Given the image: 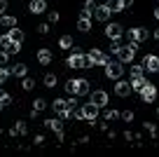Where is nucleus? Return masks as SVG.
Masks as SVG:
<instances>
[{"instance_id": "nucleus-34", "label": "nucleus", "mask_w": 159, "mask_h": 157, "mask_svg": "<svg viewBox=\"0 0 159 157\" xmlns=\"http://www.w3.org/2000/svg\"><path fill=\"white\" fill-rule=\"evenodd\" d=\"M145 70H143V66H134L131 68V78H138V75H143Z\"/></svg>"}, {"instance_id": "nucleus-25", "label": "nucleus", "mask_w": 159, "mask_h": 157, "mask_svg": "<svg viewBox=\"0 0 159 157\" xmlns=\"http://www.w3.org/2000/svg\"><path fill=\"white\" fill-rule=\"evenodd\" d=\"M105 5L110 7V12H122V10H124V5H122V0H108Z\"/></svg>"}, {"instance_id": "nucleus-47", "label": "nucleus", "mask_w": 159, "mask_h": 157, "mask_svg": "<svg viewBox=\"0 0 159 157\" xmlns=\"http://www.w3.org/2000/svg\"><path fill=\"white\" fill-rule=\"evenodd\" d=\"M152 38H154V40H159V28H157V31L152 33Z\"/></svg>"}, {"instance_id": "nucleus-10", "label": "nucleus", "mask_w": 159, "mask_h": 157, "mask_svg": "<svg viewBox=\"0 0 159 157\" xmlns=\"http://www.w3.org/2000/svg\"><path fill=\"white\" fill-rule=\"evenodd\" d=\"M89 98H91V103H96V106H98V108L108 106V94H105L103 89H96V92H89Z\"/></svg>"}, {"instance_id": "nucleus-32", "label": "nucleus", "mask_w": 159, "mask_h": 157, "mask_svg": "<svg viewBox=\"0 0 159 157\" xmlns=\"http://www.w3.org/2000/svg\"><path fill=\"white\" fill-rule=\"evenodd\" d=\"M145 131H148V134H152V138H154V136H157V124L145 122Z\"/></svg>"}, {"instance_id": "nucleus-19", "label": "nucleus", "mask_w": 159, "mask_h": 157, "mask_svg": "<svg viewBox=\"0 0 159 157\" xmlns=\"http://www.w3.org/2000/svg\"><path fill=\"white\" fill-rule=\"evenodd\" d=\"M28 131V124L26 122H14V127L10 129V136H24Z\"/></svg>"}, {"instance_id": "nucleus-14", "label": "nucleus", "mask_w": 159, "mask_h": 157, "mask_svg": "<svg viewBox=\"0 0 159 157\" xmlns=\"http://www.w3.org/2000/svg\"><path fill=\"white\" fill-rule=\"evenodd\" d=\"M28 10L33 12V14H45L47 12V0H30Z\"/></svg>"}, {"instance_id": "nucleus-41", "label": "nucleus", "mask_w": 159, "mask_h": 157, "mask_svg": "<svg viewBox=\"0 0 159 157\" xmlns=\"http://www.w3.org/2000/svg\"><path fill=\"white\" fill-rule=\"evenodd\" d=\"M7 42H10V35H7V33H2V35H0V47H5Z\"/></svg>"}, {"instance_id": "nucleus-3", "label": "nucleus", "mask_w": 159, "mask_h": 157, "mask_svg": "<svg viewBox=\"0 0 159 157\" xmlns=\"http://www.w3.org/2000/svg\"><path fill=\"white\" fill-rule=\"evenodd\" d=\"M68 68H91V64H89V59H87L84 54H80V49H75L73 54L68 56Z\"/></svg>"}, {"instance_id": "nucleus-23", "label": "nucleus", "mask_w": 159, "mask_h": 157, "mask_svg": "<svg viewBox=\"0 0 159 157\" xmlns=\"http://www.w3.org/2000/svg\"><path fill=\"white\" fill-rule=\"evenodd\" d=\"M59 47H61V49H73V35H61Z\"/></svg>"}, {"instance_id": "nucleus-37", "label": "nucleus", "mask_w": 159, "mask_h": 157, "mask_svg": "<svg viewBox=\"0 0 159 157\" xmlns=\"http://www.w3.org/2000/svg\"><path fill=\"white\" fill-rule=\"evenodd\" d=\"M7 61H10V54L2 49V52H0V66H7Z\"/></svg>"}, {"instance_id": "nucleus-6", "label": "nucleus", "mask_w": 159, "mask_h": 157, "mask_svg": "<svg viewBox=\"0 0 159 157\" xmlns=\"http://www.w3.org/2000/svg\"><path fill=\"white\" fill-rule=\"evenodd\" d=\"M122 73H124L122 61H108V64H105V75H108L110 80H119V78H122Z\"/></svg>"}, {"instance_id": "nucleus-27", "label": "nucleus", "mask_w": 159, "mask_h": 157, "mask_svg": "<svg viewBox=\"0 0 159 157\" xmlns=\"http://www.w3.org/2000/svg\"><path fill=\"white\" fill-rule=\"evenodd\" d=\"M42 82H45V87H47V89H52V87L56 84V75H54V73H47Z\"/></svg>"}, {"instance_id": "nucleus-40", "label": "nucleus", "mask_w": 159, "mask_h": 157, "mask_svg": "<svg viewBox=\"0 0 159 157\" xmlns=\"http://www.w3.org/2000/svg\"><path fill=\"white\" fill-rule=\"evenodd\" d=\"M66 103H68V108H70V110H75V108H80V103H77V98H75V96H73V98H70V101H66Z\"/></svg>"}, {"instance_id": "nucleus-15", "label": "nucleus", "mask_w": 159, "mask_h": 157, "mask_svg": "<svg viewBox=\"0 0 159 157\" xmlns=\"http://www.w3.org/2000/svg\"><path fill=\"white\" fill-rule=\"evenodd\" d=\"M26 73H28V66L26 64H14L10 68V75H14V78H26Z\"/></svg>"}, {"instance_id": "nucleus-46", "label": "nucleus", "mask_w": 159, "mask_h": 157, "mask_svg": "<svg viewBox=\"0 0 159 157\" xmlns=\"http://www.w3.org/2000/svg\"><path fill=\"white\" fill-rule=\"evenodd\" d=\"M131 2H134V0H122V5H124V7H129Z\"/></svg>"}, {"instance_id": "nucleus-33", "label": "nucleus", "mask_w": 159, "mask_h": 157, "mask_svg": "<svg viewBox=\"0 0 159 157\" xmlns=\"http://www.w3.org/2000/svg\"><path fill=\"white\" fill-rule=\"evenodd\" d=\"M59 115H61V120H73V110H70V108H68V106H66V108H63V110H61V113H59Z\"/></svg>"}, {"instance_id": "nucleus-1", "label": "nucleus", "mask_w": 159, "mask_h": 157, "mask_svg": "<svg viewBox=\"0 0 159 157\" xmlns=\"http://www.w3.org/2000/svg\"><path fill=\"white\" fill-rule=\"evenodd\" d=\"M66 92L73 94V96H87L91 89H89V82H87V80H68V82H66Z\"/></svg>"}, {"instance_id": "nucleus-20", "label": "nucleus", "mask_w": 159, "mask_h": 157, "mask_svg": "<svg viewBox=\"0 0 159 157\" xmlns=\"http://www.w3.org/2000/svg\"><path fill=\"white\" fill-rule=\"evenodd\" d=\"M47 129H49V131H61V129H63V122H61V117H52V120H47Z\"/></svg>"}, {"instance_id": "nucleus-8", "label": "nucleus", "mask_w": 159, "mask_h": 157, "mask_svg": "<svg viewBox=\"0 0 159 157\" xmlns=\"http://www.w3.org/2000/svg\"><path fill=\"white\" fill-rule=\"evenodd\" d=\"M143 70H148V73H159V56H154V54H148L143 59Z\"/></svg>"}, {"instance_id": "nucleus-31", "label": "nucleus", "mask_w": 159, "mask_h": 157, "mask_svg": "<svg viewBox=\"0 0 159 157\" xmlns=\"http://www.w3.org/2000/svg\"><path fill=\"white\" fill-rule=\"evenodd\" d=\"M21 87H24L26 92H30V89L35 87V80H30V78H24V82H21Z\"/></svg>"}, {"instance_id": "nucleus-16", "label": "nucleus", "mask_w": 159, "mask_h": 157, "mask_svg": "<svg viewBox=\"0 0 159 157\" xmlns=\"http://www.w3.org/2000/svg\"><path fill=\"white\" fill-rule=\"evenodd\" d=\"M38 61H40L42 66H49V64H52V49L42 47V49L38 52Z\"/></svg>"}, {"instance_id": "nucleus-18", "label": "nucleus", "mask_w": 159, "mask_h": 157, "mask_svg": "<svg viewBox=\"0 0 159 157\" xmlns=\"http://www.w3.org/2000/svg\"><path fill=\"white\" fill-rule=\"evenodd\" d=\"M129 84H131V92H138V94H140V89L148 84V80H145L143 75H138V78H131V82H129Z\"/></svg>"}, {"instance_id": "nucleus-17", "label": "nucleus", "mask_w": 159, "mask_h": 157, "mask_svg": "<svg viewBox=\"0 0 159 157\" xmlns=\"http://www.w3.org/2000/svg\"><path fill=\"white\" fill-rule=\"evenodd\" d=\"M0 26H2V28H14L16 17L14 14H0Z\"/></svg>"}, {"instance_id": "nucleus-4", "label": "nucleus", "mask_w": 159, "mask_h": 157, "mask_svg": "<svg viewBox=\"0 0 159 157\" xmlns=\"http://www.w3.org/2000/svg\"><path fill=\"white\" fill-rule=\"evenodd\" d=\"M82 120H87V122H96V117H98V113H101V108L98 106H96V103H84V106H82Z\"/></svg>"}, {"instance_id": "nucleus-29", "label": "nucleus", "mask_w": 159, "mask_h": 157, "mask_svg": "<svg viewBox=\"0 0 159 157\" xmlns=\"http://www.w3.org/2000/svg\"><path fill=\"white\" fill-rule=\"evenodd\" d=\"M66 106H68V103H66V101H63V98H56V101H54V103H52V108H54V110H56V113H61V110H63V108H66Z\"/></svg>"}, {"instance_id": "nucleus-7", "label": "nucleus", "mask_w": 159, "mask_h": 157, "mask_svg": "<svg viewBox=\"0 0 159 157\" xmlns=\"http://www.w3.org/2000/svg\"><path fill=\"white\" fill-rule=\"evenodd\" d=\"M148 38H150V31H145V28H131V31H126V40H129V42H145Z\"/></svg>"}, {"instance_id": "nucleus-28", "label": "nucleus", "mask_w": 159, "mask_h": 157, "mask_svg": "<svg viewBox=\"0 0 159 157\" xmlns=\"http://www.w3.org/2000/svg\"><path fill=\"white\" fill-rule=\"evenodd\" d=\"M117 117H119L117 110H112V108H105L103 110V120H108V122H110V120H117Z\"/></svg>"}, {"instance_id": "nucleus-9", "label": "nucleus", "mask_w": 159, "mask_h": 157, "mask_svg": "<svg viewBox=\"0 0 159 157\" xmlns=\"http://www.w3.org/2000/svg\"><path fill=\"white\" fill-rule=\"evenodd\" d=\"M105 35H108L110 40H115V42H119L122 35H124V28H122L119 24H108L105 26Z\"/></svg>"}, {"instance_id": "nucleus-26", "label": "nucleus", "mask_w": 159, "mask_h": 157, "mask_svg": "<svg viewBox=\"0 0 159 157\" xmlns=\"http://www.w3.org/2000/svg\"><path fill=\"white\" fill-rule=\"evenodd\" d=\"M45 108H47V101H45V98H35V101H33V110H35V113H42Z\"/></svg>"}, {"instance_id": "nucleus-44", "label": "nucleus", "mask_w": 159, "mask_h": 157, "mask_svg": "<svg viewBox=\"0 0 159 157\" xmlns=\"http://www.w3.org/2000/svg\"><path fill=\"white\" fill-rule=\"evenodd\" d=\"M33 143H35V145H42V143H45V136H40V134H38V136L33 138Z\"/></svg>"}, {"instance_id": "nucleus-2", "label": "nucleus", "mask_w": 159, "mask_h": 157, "mask_svg": "<svg viewBox=\"0 0 159 157\" xmlns=\"http://www.w3.org/2000/svg\"><path fill=\"white\" fill-rule=\"evenodd\" d=\"M136 52H138V42H129V45H119L117 49V61H122V64H129V61H134Z\"/></svg>"}, {"instance_id": "nucleus-24", "label": "nucleus", "mask_w": 159, "mask_h": 157, "mask_svg": "<svg viewBox=\"0 0 159 157\" xmlns=\"http://www.w3.org/2000/svg\"><path fill=\"white\" fill-rule=\"evenodd\" d=\"M2 49H5L7 54H16V52L21 49V42H14V40H10V42H7L5 47H2Z\"/></svg>"}, {"instance_id": "nucleus-45", "label": "nucleus", "mask_w": 159, "mask_h": 157, "mask_svg": "<svg viewBox=\"0 0 159 157\" xmlns=\"http://www.w3.org/2000/svg\"><path fill=\"white\" fill-rule=\"evenodd\" d=\"M2 12H7V0H0V14Z\"/></svg>"}, {"instance_id": "nucleus-36", "label": "nucleus", "mask_w": 159, "mask_h": 157, "mask_svg": "<svg viewBox=\"0 0 159 157\" xmlns=\"http://www.w3.org/2000/svg\"><path fill=\"white\" fill-rule=\"evenodd\" d=\"M10 78V70H5L2 66H0V84H5V80Z\"/></svg>"}, {"instance_id": "nucleus-38", "label": "nucleus", "mask_w": 159, "mask_h": 157, "mask_svg": "<svg viewBox=\"0 0 159 157\" xmlns=\"http://www.w3.org/2000/svg\"><path fill=\"white\" fill-rule=\"evenodd\" d=\"M47 19H49V24H56V21H59V12H49Z\"/></svg>"}, {"instance_id": "nucleus-12", "label": "nucleus", "mask_w": 159, "mask_h": 157, "mask_svg": "<svg viewBox=\"0 0 159 157\" xmlns=\"http://www.w3.org/2000/svg\"><path fill=\"white\" fill-rule=\"evenodd\" d=\"M110 14H112V12H110L108 5H96V7H94V19H96V21H108Z\"/></svg>"}, {"instance_id": "nucleus-49", "label": "nucleus", "mask_w": 159, "mask_h": 157, "mask_svg": "<svg viewBox=\"0 0 159 157\" xmlns=\"http://www.w3.org/2000/svg\"><path fill=\"white\" fill-rule=\"evenodd\" d=\"M0 110H2V106H0Z\"/></svg>"}, {"instance_id": "nucleus-35", "label": "nucleus", "mask_w": 159, "mask_h": 157, "mask_svg": "<svg viewBox=\"0 0 159 157\" xmlns=\"http://www.w3.org/2000/svg\"><path fill=\"white\" fill-rule=\"evenodd\" d=\"M119 117L124 120V122H131V120H134V113H131V110H124V113H119Z\"/></svg>"}, {"instance_id": "nucleus-13", "label": "nucleus", "mask_w": 159, "mask_h": 157, "mask_svg": "<svg viewBox=\"0 0 159 157\" xmlns=\"http://www.w3.org/2000/svg\"><path fill=\"white\" fill-rule=\"evenodd\" d=\"M115 94H117V96H122V98H126V96L131 94V84L124 82V80L119 78L117 82H115Z\"/></svg>"}, {"instance_id": "nucleus-39", "label": "nucleus", "mask_w": 159, "mask_h": 157, "mask_svg": "<svg viewBox=\"0 0 159 157\" xmlns=\"http://www.w3.org/2000/svg\"><path fill=\"white\" fill-rule=\"evenodd\" d=\"M38 33L47 35V33H49V24H40V26H38Z\"/></svg>"}, {"instance_id": "nucleus-42", "label": "nucleus", "mask_w": 159, "mask_h": 157, "mask_svg": "<svg viewBox=\"0 0 159 157\" xmlns=\"http://www.w3.org/2000/svg\"><path fill=\"white\" fill-rule=\"evenodd\" d=\"M94 7H96V2H94V0H87V2H84V10L94 12Z\"/></svg>"}, {"instance_id": "nucleus-30", "label": "nucleus", "mask_w": 159, "mask_h": 157, "mask_svg": "<svg viewBox=\"0 0 159 157\" xmlns=\"http://www.w3.org/2000/svg\"><path fill=\"white\" fill-rule=\"evenodd\" d=\"M12 103V96L7 92H0V106H10Z\"/></svg>"}, {"instance_id": "nucleus-5", "label": "nucleus", "mask_w": 159, "mask_h": 157, "mask_svg": "<svg viewBox=\"0 0 159 157\" xmlns=\"http://www.w3.org/2000/svg\"><path fill=\"white\" fill-rule=\"evenodd\" d=\"M87 59H89V64L91 66H105L110 61V56L108 54H103V52H101V49H89V54H87Z\"/></svg>"}, {"instance_id": "nucleus-43", "label": "nucleus", "mask_w": 159, "mask_h": 157, "mask_svg": "<svg viewBox=\"0 0 159 157\" xmlns=\"http://www.w3.org/2000/svg\"><path fill=\"white\" fill-rule=\"evenodd\" d=\"M117 49H119V45H117V42H115V40H112V45H110V54L115 56V54H117Z\"/></svg>"}, {"instance_id": "nucleus-11", "label": "nucleus", "mask_w": 159, "mask_h": 157, "mask_svg": "<svg viewBox=\"0 0 159 157\" xmlns=\"http://www.w3.org/2000/svg\"><path fill=\"white\" fill-rule=\"evenodd\" d=\"M140 96H143V101H145V103H152L154 98H157V87H154L152 82H148L143 89H140Z\"/></svg>"}, {"instance_id": "nucleus-48", "label": "nucleus", "mask_w": 159, "mask_h": 157, "mask_svg": "<svg viewBox=\"0 0 159 157\" xmlns=\"http://www.w3.org/2000/svg\"><path fill=\"white\" fill-rule=\"evenodd\" d=\"M154 19H159V7H157V10H154Z\"/></svg>"}, {"instance_id": "nucleus-22", "label": "nucleus", "mask_w": 159, "mask_h": 157, "mask_svg": "<svg viewBox=\"0 0 159 157\" xmlns=\"http://www.w3.org/2000/svg\"><path fill=\"white\" fill-rule=\"evenodd\" d=\"M77 31H82V33H89V31H91V19L80 17V19H77Z\"/></svg>"}, {"instance_id": "nucleus-21", "label": "nucleus", "mask_w": 159, "mask_h": 157, "mask_svg": "<svg viewBox=\"0 0 159 157\" xmlns=\"http://www.w3.org/2000/svg\"><path fill=\"white\" fill-rule=\"evenodd\" d=\"M7 35H10V40H14V42H24V31L21 28H7Z\"/></svg>"}]
</instances>
